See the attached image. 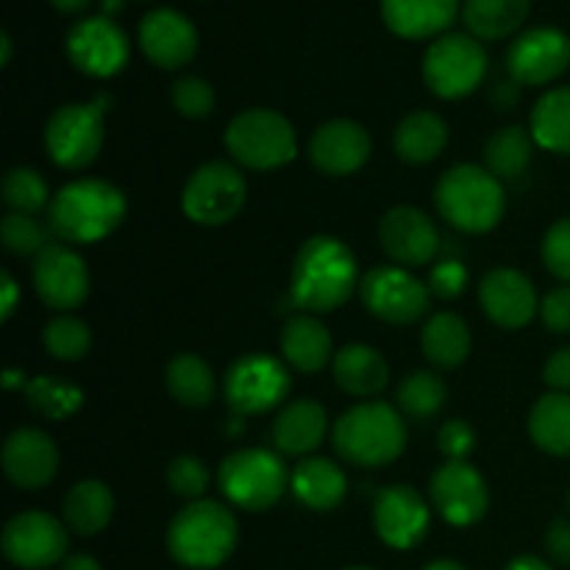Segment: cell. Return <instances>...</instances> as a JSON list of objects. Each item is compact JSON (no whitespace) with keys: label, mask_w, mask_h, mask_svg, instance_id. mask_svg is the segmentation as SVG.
<instances>
[{"label":"cell","mask_w":570,"mask_h":570,"mask_svg":"<svg viewBox=\"0 0 570 570\" xmlns=\"http://www.w3.org/2000/svg\"><path fill=\"white\" fill-rule=\"evenodd\" d=\"M360 287L356 256L337 237H312L301 245L289 273V295L304 315H326L348 304Z\"/></svg>","instance_id":"obj_1"},{"label":"cell","mask_w":570,"mask_h":570,"mask_svg":"<svg viewBox=\"0 0 570 570\" xmlns=\"http://www.w3.org/2000/svg\"><path fill=\"white\" fill-rule=\"evenodd\" d=\"M126 217V198L100 178H78L56 193L48 206L50 232L65 243L89 245L109 237Z\"/></svg>","instance_id":"obj_2"},{"label":"cell","mask_w":570,"mask_h":570,"mask_svg":"<svg viewBox=\"0 0 570 570\" xmlns=\"http://www.w3.org/2000/svg\"><path fill=\"white\" fill-rule=\"evenodd\" d=\"M237 518L217 501H189L167 527V551L189 570L220 568L237 549Z\"/></svg>","instance_id":"obj_3"},{"label":"cell","mask_w":570,"mask_h":570,"mask_svg":"<svg viewBox=\"0 0 570 570\" xmlns=\"http://www.w3.org/2000/svg\"><path fill=\"white\" fill-rule=\"evenodd\" d=\"M334 449L351 465H390L406 449V426L401 421V412L384 401H365V404L351 406L334 423Z\"/></svg>","instance_id":"obj_4"},{"label":"cell","mask_w":570,"mask_h":570,"mask_svg":"<svg viewBox=\"0 0 570 570\" xmlns=\"http://www.w3.org/2000/svg\"><path fill=\"white\" fill-rule=\"evenodd\" d=\"M438 212L465 234L493 232L507 209V195L499 178L479 165H456L434 187Z\"/></svg>","instance_id":"obj_5"},{"label":"cell","mask_w":570,"mask_h":570,"mask_svg":"<svg viewBox=\"0 0 570 570\" xmlns=\"http://www.w3.org/2000/svg\"><path fill=\"white\" fill-rule=\"evenodd\" d=\"M226 148L248 170H276L298 154L293 122L273 109H248L228 122Z\"/></svg>","instance_id":"obj_6"},{"label":"cell","mask_w":570,"mask_h":570,"mask_svg":"<svg viewBox=\"0 0 570 570\" xmlns=\"http://www.w3.org/2000/svg\"><path fill=\"white\" fill-rule=\"evenodd\" d=\"M289 479L293 476L287 473L282 456L265 449L234 451L223 460L220 473H217L223 495L234 507L248 512H265L276 507Z\"/></svg>","instance_id":"obj_7"},{"label":"cell","mask_w":570,"mask_h":570,"mask_svg":"<svg viewBox=\"0 0 570 570\" xmlns=\"http://www.w3.org/2000/svg\"><path fill=\"white\" fill-rule=\"evenodd\" d=\"M488 72V53L468 33H443L423 56V78L438 98L456 100L471 95Z\"/></svg>","instance_id":"obj_8"},{"label":"cell","mask_w":570,"mask_h":570,"mask_svg":"<svg viewBox=\"0 0 570 570\" xmlns=\"http://www.w3.org/2000/svg\"><path fill=\"white\" fill-rule=\"evenodd\" d=\"M248 198L245 176L228 161H206L184 187L181 206L184 215L198 226H223L234 220Z\"/></svg>","instance_id":"obj_9"},{"label":"cell","mask_w":570,"mask_h":570,"mask_svg":"<svg viewBox=\"0 0 570 570\" xmlns=\"http://www.w3.org/2000/svg\"><path fill=\"white\" fill-rule=\"evenodd\" d=\"M45 148L53 165L83 170L104 148V109L98 104H67L45 126Z\"/></svg>","instance_id":"obj_10"},{"label":"cell","mask_w":570,"mask_h":570,"mask_svg":"<svg viewBox=\"0 0 570 570\" xmlns=\"http://www.w3.org/2000/svg\"><path fill=\"white\" fill-rule=\"evenodd\" d=\"M360 298L373 317L393 326H410L429 312V284L401 265L373 267L360 282Z\"/></svg>","instance_id":"obj_11"},{"label":"cell","mask_w":570,"mask_h":570,"mask_svg":"<svg viewBox=\"0 0 570 570\" xmlns=\"http://www.w3.org/2000/svg\"><path fill=\"white\" fill-rule=\"evenodd\" d=\"M293 379L284 362L267 354H245L228 367L223 393L239 417L262 415L289 395Z\"/></svg>","instance_id":"obj_12"},{"label":"cell","mask_w":570,"mask_h":570,"mask_svg":"<svg viewBox=\"0 0 570 570\" xmlns=\"http://www.w3.org/2000/svg\"><path fill=\"white\" fill-rule=\"evenodd\" d=\"M6 560L22 570H42L67 557V523L48 512H20L0 534Z\"/></svg>","instance_id":"obj_13"},{"label":"cell","mask_w":570,"mask_h":570,"mask_svg":"<svg viewBox=\"0 0 570 570\" xmlns=\"http://www.w3.org/2000/svg\"><path fill=\"white\" fill-rule=\"evenodd\" d=\"M67 56L81 72L92 78H111L128 65L131 45L126 31L109 17H89L67 33Z\"/></svg>","instance_id":"obj_14"},{"label":"cell","mask_w":570,"mask_h":570,"mask_svg":"<svg viewBox=\"0 0 570 570\" xmlns=\"http://www.w3.org/2000/svg\"><path fill=\"white\" fill-rule=\"evenodd\" d=\"M432 504L451 527H473L490 510V490L482 473L465 462H445L432 476Z\"/></svg>","instance_id":"obj_15"},{"label":"cell","mask_w":570,"mask_h":570,"mask_svg":"<svg viewBox=\"0 0 570 570\" xmlns=\"http://www.w3.org/2000/svg\"><path fill=\"white\" fill-rule=\"evenodd\" d=\"M507 67L515 83L543 87L570 67V39L560 28H532L512 42Z\"/></svg>","instance_id":"obj_16"},{"label":"cell","mask_w":570,"mask_h":570,"mask_svg":"<svg viewBox=\"0 0 570 570\" xmlns=\"http://www.w3.org/2000/svg\"><path fill=\"white\" fill-rule=\"evenodd\" d=\"M33 289L50 309H78L89 295V271L76 250L53 243L33 259Z\"/></svg>","instance_id":"obj_17"},{"label":"cell","mask_w":570,"mask_h":570,"mask_svg":"<svg viewBox=\"0 0 570 570\" xmlns=\"http://www.w3.org/2000/svg\"><path fill=\"white\" fill-rule=\"evenodd\" d=\"M373 527H376V534L390 549H415L429 532L426 501L410 484H390L376 495Z\"/></svg>","instance_id":"obj_18"},{"label":"cell","mask_w":570,"mask_h":570,"mask_svg":"<svg viewBox=\"0 0 570 570\" xmlns=\"http://www.w3.org/2000/svg\"><path fill=\"white\" fill-rule=\"evenodd\" d=\"M379 239L390 259L401 267L429 265L440 250L438 226L415 206L390 209L379 223Z\"/></svg>","instance_id":"obj_19"},{"label":"cell","mask_w":570,"mask_h":570,"mask_svg":"<svg viewBox=\"0 0 570 570\" xmlns=\"http://www.w3.org/2000/svg\"><path fill=\"white\" fill-rule=\"evenodd\" d=\"M139 48L156 67L178 70L198 53V31L181 11L154 9L139 22Z\"/></svg>","instance_id":"obj_20"},{"label":"cell","mask_w":570,"mask_h":570,"mask_svg":"<svg viewBox=\"0 0 570 570\" xmlns=\"http://www.w3.org/2000/svg\"><path fill=\"white\" fill-rule=\"evenodd\" d=\"M484 315L501 328H523L540 312L534 284L512 267H495L479 284Z\"/></svg>","instance_id":"obj_21"},{"label":"cell","mask_w":570,"mask_h":570,"mask_svg":"<svg viewBox=\"0 0 570 570\" xmlns=\"http://www.w3.org/2000/svg\"><path fill=\"white\" fill-rule=\"evenodd\" d=\"M371 156V137L354 120H328L312 134L309 161L334 178L351 176Z\"/></svg>","instance_id":"obj_22"},{"label":"cell","mask_w":570,"mask_h":570,"mask_svg":"<svg viewBox=\"0 0 570 570\" xmlns=\"http://www.w3.org/2000/svg\"><path fill=\"white\" fill-rule=\"evenodd\" d=\"M3 471L17 488L39 490L53 482L59 471V451L39 429H17L3 443Z\"/></svg>","instance_id":"obj_23"},{"label":"cell","mask_w":570,"mask_h":570,"mask_svg":"<svg viewBox=\"0 0 570 570\" xmlns=\"http://www.w3.org/2000/svg\"><path fill=\"white\" fill-rule=\"evenodd\" d=\"M460 0H382V17L401 39L440 37L456 20Z\"/></svg>","instance_id":"obj_24"},{"label":"cell","mask_w":570,"mask_h":570,"mask_svg":"<svg viewBox=\"0 0 570 570\" xmlns=\"http://www.w3.org/2000/svg\"><path fill=\"white\" fill-rule=\"evenodd\" d=\"M328 417L317 401H293L273 423V443L282 454L304 456L326 440Z\"/></svg>","instance_id":"obj_25"},{"label":"cell","mask_w":570,"mask_h":570,"mask_svg":"<svg viewBox=\"0 0 570 570\" xmlns=\"http://www.w3.org/2000/svg\"><path fill=\"white\" fill-rule=\"evenodd\" d=\"M334 382L343 393L356 395V399H373L387 387L390 367L384 356L371 345H345L334 354L332 362Z\"/></svg>","instance_id":"obj_26"},{"label":"cell","mask_w":570,"mask_h":570,"mask_svg":"<svg viewBox=\"0 0 570 570\" xmlns=\"http://www.w3.org/2000/svg\"><path fill=\"white\" fill-rule=\"evenodd\" d=\"M289 488L304 507L315 512H328L343 504L345 493H348V479L332 460L309 456L295 465Z\"/></svg>","instance_id":"obj_27"},{"label":"cell","mask_w":570,"mask_h":570,"mask_svg":"<svg viewBox=\"0 0 570 570\" xmlns=\"http://www.w3.org/2000/svg\"><path fill=\"white\" fill-rule=\"evenodd\" d=\"M282 354L295 371L317 373L332 362V334L315 315H295L282 332Z\"/></svg>","instance_id":"obj_28"},{"label":"cell","mask_w":570,"mask_h":570,"mask_svg":"<svg viewBox=\"0 0 570 570\" xmlns=\"http://www.w3.org/2000/svg\"><path fill=\"white\" fill-rule=\"evenodd\" d=\"M393 145L395 154L404 161H410V165H429L449 145V126L434 111L417 109L395 126Z\"/></svg>","instance_id":"obj_29"},{"label":"cell","mask_w":570,"mask_h":570,"mask_svg":"<svg viewBox=\"0 0 570 570\" xmlns=\"http://www.w3.org/2000/svg\"><path fill=\"white\" fill-rule=\"evenodd\" d=\"M61 515L65 523L76 534L92 538V534L104 532L115 515V495L98 479H83V482L72 484L70 493L65 495L61 504Z\"/></svg>","instance_id":"obj_30"},{"label":"cell","mask_w":570,"mask_h":570,"mask_svg":"<svg viewBox=\"0 0 570 570\" xmlns=\"http://www.w3.org/2000/svg\"><path fill=\"white\" fill-rule=\"evenodd\" d=\"M421 345L432 365L451 371V367H460L471 354V332H468V323L460 315L438 312L423 326Z\"/></svg>","instance_id":"obj_31"},{"label":"cell","mask_w":570,"mask_h":570,"mask_svg":"<svg viewBox=\"0 0 570 570\" xmlns=\"http://www.w3.org/2000/svg\"><path fill=\"white\" fill-rule=\"evenodd\" d=\"M529 434L546 454L570 456V395H543L529 412Z\"/></svg>","instance_id":"obj_32"},{"label":"cell","mask_w":570,"mask_h":570,"mask_svg":"<svg viewBox=\"0 0 570 570\" xmlns=\"http://www.w3.org/2000/svg\"><path fill=\"white\" fill-rule=\"evenodd\" d=\"M529 0H465V26L479 39H504L523 26Z\"/></svg>","instance_id":"obj_33"},{"label":"cell","mask_w":570,"mask_h":570,"mask_svg":"<svg viewBox=\"0 0 570 570\" xmlns=\"http://www.w3.org/2000/svg\"><path fill=\"white\" fill-rule=\"evenodd\" d=\"M167 390H170V395L178 404L200 410V406L212 404L217 393V382L212 367L200 356L178 354L167 365Z\"/></svg>","instance_id":"obj_34"},{"label":"cell","mask_w":570,"mask_h":570,"mask_svg":"<svg viewBox=\"0 0 570 570\" xmlns=\"http://www.w3.org/2000/svg\"><path fill=\"white\" fill-rule=\"evenodd\" d=\"M532 137L540 148L570 154V87H557L534 104Z\"/></svg>","instance_id":"obj_35"},{"label":"cell","mask_w":570,"mask_h":570,"mask_svg":"<svg viewBox=\"0 0 570 570\" xmlns=\"http://www.w3.org/2000/svg\"><path fill=\"white\" fill-rule=\"evenodd\" d=\"M532 145L534 137L529 131H523L521 126L501 128L484 145V165H488V170L499 181L523 176V170L532 161Z\"/></svg>","instance_id":"obj_36"},{"label":"cell","mask_w":570,"mask_h":570,"mask_svg":"<svg viewBox=\"0 0 570 570\" xmlns=\"http://www.w3.org/2000/svg\"><path fill=\"white\" fill-rule=\"evenodd\" d=\"M26 399L28 406L48 421H65V417L76 415L83 404L81 387L56 376L28 379Z\"/></svg>","instance_id":"obj_37"},{"label":"cell","mask_w":570,"mask_h":570,"mask_svg":"<svg viewBox=\"0 0 570 570\" xmlns=\"http://www.w3.org/2000/svg\"><path fill=\"white\" fill-rule=\"evenodd\" d=\"M395 401H399V410L404 412L406 417L426 421V417H434L440 410H443L445 384L443 379L434 376V373L415 371L399 384Z\"/></svg>","instance_id":"obj_38"},{"label":"cell","mask_w":570,"mask_h":570,"mask_svg":"<svg viewBox=\"0 0 570 570\" xmlns=\"http://www.w3.org/2000/svg\"><path fill=\"white\" fill-rule=\"evenodd\" d=\"M42 343L48 354L59 362H78L92 348V332L72 315H59L42 328Z\"/></svg>","instance_id":"obj_39"},{"label":"cell","mask_w":570,"mask_h":570,"mask_svg":"<svg viewBox=\"0 0 570 570\" xmlns=\"http://www.w3.org/2000/svg\"><path fill=\"white\" fill-rule=\"evenodd\" d=\"M3 200L11 212L37 217L45 206H50L48 184L31 167H11L3 178Z\"/></svg>","instance_id":"obj_40"},{"label":"cell","mask_w":570,"mask_h":570,"mask_svg":"<svg viewBox=\"0 0 570 570\" xmlns=\"http://www.w3.org/2000/svg\"><path fill=\"white\" fill-rule=\"evenodd\" d=\"M0 237L3 245L17 256H39L50 243V232L37 220L33 215H20V212H11L0 223Z\"/></svg>","instance_id":"obj_41"},{"label":"cell","mask_w":570,"mask_h":570,"mask_svg":"<svg viewBox=\"0 0 570 570\" xmlns=\"http://www.w3.org/2000/svg\"><path fill=\"white\" fill-rule=\"evenodd\" d=\"M173 106H176L178 115L189 117V120H200V117H209L215 109V89L209 81L198 76H184L173 83Z\"/></svg>","instance_id":"obj_42"},{"label":"cell","mask_w":570,"mask_h":570,"mask_svg":"<svg viewBox=\"0 0 570 570\" xmlns=\"http://www.w3.org/2000/svg\"><path fill=\"white\" fill-rule=\"evenodd\" d=\"M167 484L178 499L198 501L209 488V471L198 456H176L167 465Z\"/></svg>","instance_id":"obj_43"},{"label":"cell","mask_w":570,"mask_h":570,"mask_svg":"<svg viewBox=\"0 0 570 570\" xmlns=\"http://www.w3.org/2000/svg\"><path fill=\"white\" fill-rule=\"evenodd\" d=\"M543 262L551 276L570 284V217H562L546 232Z\"/></svg>","instance_id":"obj_44"},{"label":"cell","mask_w":570,"mask_h":570,"mask_svg":"<svg viewBox=\"0 0 570 570\" xmlns=\"http://www.w3.org/2000/svg\"><path fill=\"white\" fill-rule=\"evenodd\" d=\"M438 449L449 456V462H465L476 449V432L465 421H449L440 429Z\"/></svg>","instance_id":"obj_45"},{"label":"cell","mask_w":570,"mask_h":570,"mask_svg":"<svg viewBox=\"0 0 570 570\" xmlns=\"http://www.w3.org/2000/svg\"><path fill=\"white\" fill-rule=\"evenodd\" d=\"M468 271L460 259H443L429 273V293L438 298H456L465 289Z\"/></svg>","instance_id":"obj_46"},{"label":"cell","mask_w":570,"mask_h":570,"mask_svg":"<svg viewBox=\"0 0 570 570\" xmlns=\"http://www.w3.org/2000/svg\"><path fill=\"white\" fill-rule=\"evenodd\" d=\"M540 317H543L546 328L554 334L570 332V287H557L540 304Z\"/></svg>","instance_id":"obj_47"},{"label":"cell","mask_w":570,"mask_h":570,"mask_svg":"<svg viewBox=\"0 0 570 570\" xmlns=\"http://www.w3.org/2000/svg\"><path fill=\"white\" fill-rule=\"evenodd\" d=\"M543 382L554 393H570V348H560L551 354V360L543 367Z\"/></svg>","instance_id":"obj_48"},{"label":"cell","mask_w":570,"mask_h":570,"mask_svg":"<svg viewBox=\"0 0 570 570\" xmlns=\"http://www.w3.org/2000/svg\"><path fill=\"white\" fill-rule=\"evenodd\" d=\"M546 551L560 566H570V521H566V518H557L549 527V532H546Z\"/></svg>","instance_id":"obj_49"},{"label":"cell","mask_w":570,"mask_h":570,"mask_svg":"<svg viewBox=\"0 0 570 570\" xmlns=\"http://www.w3.org/2000/svg\"><path fill=\"white\" fill-rule=\"evenodd\" d=\"M0 295H3V301H0V317L9 321L17 309V301H20V287H17V282L11 278L9 271L0 273Z\"/></svg>","instance_id":"obj_50"},{"label":"cell","mask_w":570,"mask_h":570,"mask_svg":"<svg viewBox=\"0 0 570 570\" xmlns=\"http://www.w3.org/2000/svg\"><path fill=\"white\" fill-rule=\"evenodd\" d=\"M61 570H104L100 562L89 554H72L61 560Z\"/></svg>","instance_id":"obj_51"},{"label":"cell","mask_w":570,"mask_h":570,"mask_svg":"<svg viewBox=\"0 0 570 570\" xmlns=\"http://www.w3.org/2000/svg\"><path fill=\"white\" fill-rule=\"evenodd\" d=\"M507 570H554V568H551L546 560H540V557L527 554V557H518V560H512L510 566H507Z\"/></svg>","instance_id":"obj_52"},{"label":"cell","mask_w":570,"mask_h":570,"mask_svg":"<svg viewBox=\"0 0 570 570\" xmlns=\"http://www.w3.org/2000/svg\"><path fill=\"white\" fill-rule=\"evenodd\" d=\"M50 3H53V9L61 11V14H81L92 0H50Z\"/></svg>","instance_id":"obj_53"},{"label":"cell","mask_w":570,"mask_h":570,"mask_svg":"<svg viewBox=\"0 0 570 570\" xmlns=\"http://www.w3.org/2000/svg\"><path fill=\"white\" fill-rule=\"evenodd\" d=\"M3 384H6V390H26V373H20V371H6V376H3Z\"/></svg>","instance_id":"obj_54"},{"label":"cell","mask_w":570,"mask_h":570,"mask_svg":"<svg viewBox=\"0 0 570 570\" xmlns=\"http://www.w3.org/2000/svg\"><path fill=\"white\" fill-rule=\"evenodd\" d=\"M11 61V39L9 33H0V65H9Z\"/></svg>","instance_id":"obj_55"},{"label":"cell","mask_w":570,"mask_h":570,"mask_svg":"<svg viewBox=\"0 0 570 570\" xmlns=\"http://www.w3.org/2000/svg\"><path fill=\"white\" fill-rule=\"evenodd\" d=\"M423 570H465L460 566V562H454V560H438V562H432V566H426Z\"/></svg>","instance_id":"obj_56"},{"label":"cell","mask_w":570,"mask_h":570,"mask_svg":"<svg viewBox=\"0 0 570 570\" xmlns=\"http://www.w3.org/2000/svg\"><path fill=\"white\" fill-rule=\"evenodd\" d=\"M106 11H117V6H120V0H104Z\"/></svg>","instance_id":"obj_57"},{"label":"cell","mask_w":570,"mask_h":570,"mask_svg":"<svg viewBox=\"0 0 570 570\" xmlns=\"http://www.w3.org/2000/svg\"><path fill=\"white\" fill-rule=\"evenodd\" d=\"M343 570H373V568H367V566H348V568H343Z\"/></svg>","instance_id":"obj_58"},{"label":"cell","mask_w":570,"mask_h":570,"mask_svg":"<svg viewBox=\"0 0 570 570\" xmlns=\"http://www.w3.org/2000/svg\"><path fill=\"white\" fill-rule=\"evenodd\" d=\"M568 507H570V490H568Z\"/></svg>","instance_id":"obj_59"}]
</instances>
